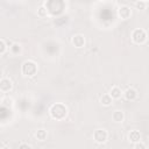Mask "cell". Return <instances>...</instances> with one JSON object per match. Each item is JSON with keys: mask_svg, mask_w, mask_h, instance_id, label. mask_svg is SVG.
Instances as JSON below:
<instances>
[{"mask_svg": "<svg viewBox=\"0 0 149 149\" xmlns=\"http://www.w3.org/2000/svg\"><path fill=\"white\" fill-rule=\"evenodd\" d=\"M47 136H48V133L45 129H37L35 132V137L38 140V141H44L47 140Z\"/></svg>", "mask_w": 149, "mask_h": 149, "instance_id": "cell-13", "label": "cell"}, {"mask_svg": "<svg viewBox=\"0 0 149 149\" xmlns=\"http://www.w3.org/2000/svg\"><path fill=\"white\" fill-rule=\"evenodd\" d=\"M147 5H148V2L144 1V0H137V1H135V3H134L135 8L139 9V10H140V9H146Z\"/></svg>", "mask_w": 149, "mask_h": 149, "instance_id": "cell-16", "label": "cell"}, {"mask_svg": "<svg viewBox=\"0 0 149 149\" xmlns=\"http://www.w3.org/2000/svg\"><path fill=\"white\" fill-rule=\"evenodd\" d=\"M37 15H38L40 17H45V16L48 15V7L44 6V5L40 6V7L37 8Z\"/></svg>", "mask_w": 149, "mask_h": 149, "instance_id": "cell-15", "label": "cell"}, {"mask_svg": "<svg viewBox=\"0 0 149 149\" xmlns=\"http://www.w3.org/2000/svg\"><path fill=\"white\" fill-rule=\"evenodd\" d=\"M112 102H113V99L109 97L108 93L102 94V95L100 97V104H101L102 106H111Z\"/></svg>", "mask_w": 149, "mask_h": 149, "instance_id": "cell-12", "label": "cell"}, {"mask_svg": "<svg viewBox=\"0 0 149 149\" xmlns=\"http://www.w3.org/2000/svg\"><path fill=\"white\" fill-rule=\"evenodd\" d=\"M17 149H31V146L30 144H28V143H21L20 146H19V148Z\"/></svg>", "mask_w": 149, "mask_h": 149, "instance_id": "cell-20", "label": "cell"}, {"mask_svg": "<svg viewBox=\"0 0 149 149\" xmlns=\"http://www.w3.org/2000/svg\"><path fill=\"white\" fill-rule=\"evenodd\" d=\"M93 140L97 142V143H105L107 140H108V132L104 128H99V129H95L94 133H93Z\"/></svg>", "mask_w": 149, "mask_h": 149, "instance_id": "cell-4", "label": "cell"}, {"mask_svg": "<svg viewBox=\"0 0 149 149\" xmlns=\"http://www.w3.org/2000/svg\"><path fill=\"white\" fill-rule=\"evenodd\" d=\"M68 107L62 104V102H56V104H52L49 108V114L50 116L54 119V120H57V121H62L64 120L66 116H68Z\"/></svg>", "mask_w": 149, "mask_h": 149, "instance_id": "cell-1", "label": "cell"}, {"mask_svg": "<svg viewBox=\"0 0 149 149\" xmlns=\"http://www.w3.org/2000/svg\"><path fill=\"white\" fill-rule=\"evenodd\" d=\"M108 94H109V97L112 99H120L122 97V91H121V88L119 86H113Z\"/></svg>", "mask_w": 149, "mask_h": 149, "instance_id": "cell-10", "label": "cell"}, {"mask_svg": "<svg viewBox=\"0 0 149 149\" xmlns=\"http://www.w3.org/2000/svg\"><path fill=\"white\" fill-rule=\"evenodd\" d=\"M1 149H10V148H9V147H8V146H3V147H2V148H1Z\"/></svg>", "mask_w": 149, "mask_h": 149, "instance_id": "cell-21", "label": "cell"}, {"mask_svg": "<svg viewBox=\"0 0 149 149\" xmlns=\"http://www.w3.org/2000/svg\"><path fill=\"white\" fill-rule=\"evenodd\" d=\"M13 88V83L9 78H1L0 79V91L3 93H7L12 91Z\"/></svg>", "mask_w": 149, "mask_h": 149, "instance_id": "cell-5", "label": "cell"}, {"mask_svg": "<svg viewBox=\"0 0 149 149\" xmlns=\"http://www.w3.org/2000/svg\"><path fill=\"white\" fill-rule=\"evenodd\" d=\"M118 14H119V16H120L121 19L127 20V19H129L130 15H132V9H130V7L123 5V6H120V7H119Z\"/></svg>", "mask_w": 149, "mask_h": 149, "instance_id": "cell-6", "label": "cell"}, {"mask_svg": "<svg viewBox=\"0 0 149 149\" xmlns=\"http://www.w3.org/2000/svg\"><path fill=\"white\" fill-rule=\"evenodd\" d=\"M71 42L76 48H83L85 45V37L81 34H76L72 36Z\"/></svg>", "mask_w": 149, "mask_h": 149, "instance_id": "cell-7", "label": "cell"}, {"mask_svg": "<svg viewBox=\"0 0 149 149\" xmlns=\"http://www.w3.org/2000/svg\"><path fill=\"white\" fill-rule=\"evenodd\" d=\"M6 50H7V45H6L5 41L0 40V55H3L6 52Z\"/></svg>", "mask_w": 149, "mask_h": 149, "instance_id": "cell-18", "label": "cell"}, {"mask_svg": "<svg viewBox=\"0 0 149 149\" xmlns=\"http://www.w3.org/2000/svg\"><path fill=\"white\" fill-rule=\"evenodd\" d=\"M147 38H148L147 31L142 28H136L132 33V41L135 44H143V43H146Z\"/></svg>", "mask_w": 149, "mask_h": 149, "instance_id": "cell-3", "label": "cell"}, {"mask_svg": "<svg viewBox=\"0 0 149 149\" xmlns=\"http://www.w3.org/2000/svg\"><path fill=\"white\" fill-rule=\"evenodd\" d=\"M112 119H113L114 122L121 123V122H123V120H125V114H123L122 111L116 109V111H114V112L112 113Z\"/></svg>", "mask_w": 149, "mask_h": 149, "instance_id": "cell-11", "label": "cell"}, {"mask_svg": "<svg viewBox=\"0 0 149 149\" xmlns=\"http://www.w3.org/2000/svg\"><path fill=\"white\" fill-rule=\"evenodd\" d=\"M122 95L125 97L126 100L128 101H134L136 98H137V91L133 87H128L125 92H122Z\"/></svg>", "mask_w": 149, "mask_h": 149, "instance_id": "cell-8", "label": "cell"}, {"mask_svg": "<svg viewBox=\"0 0 149 149\" xmlns=\"http://www.w3.org/2000/svg\"><path fill=\"white\" fill-rule=\"evenodd\" d=\"M1 102H2V105L6 106V107H12L13 104H14V100H13L10 97H5V98H2Z\"/></svg>", "mask_w": 149, "mask_h": 149, "instance_id": "cell-17", "label": "cell"}, {"mask_svg": "<svg viewBox=\"0 0 149 149\" xmlns=\"http://www.w3.org/2000/svg\"><path fill=\"white\" fill-rule=\"evenodd\" d=\"M9 49H10V52L13 55H20L22 52V45L20 43H13Z\"/></svg>", "mask_w": 149, "mask_h": 149, "instance_id": "cell-14", "label": "cell"}, {"mask_svg": "<svg viewBox=\"0 0 149 149\" xmlns=\"http://www.w3.org/2000/svg\"><path fill=\"white\" fill-rule=\"evenodd\" d=\"M128 140L132 143H137L141 141V133L139 130H130L128 133Z\"/></svg>", "mask_w": 149, "mask_h": 149, "instance_id": "cell-9", "label": "cell"}, {"mask_svg": "<svg viewBox=\"0 0 149 149\" xmlns=\"http://www.w3.org/2000/svg\"><path fill=\"white\" fill-rule=\"evenodd\" d=\"M134 149H148V148L142 141H140L137 143H134Z\"/></svg>", "mask_w": 149, "mask_h": 149, "instance_id": "cell-19", "label": "cell"}, {"mask_svg": "<svg viewBox=\"0 0 149 149\" xmlns=\"http://www.w3.org/2000/svg\"><path fill=\"white\" fill-rule=\"evenodd\" d=\"M37 64L34 62V61H24L22 63V66H21V72L24 77H34L36 73H37Z\"/></svg>", "mask_w": 149, "mask_h": 149, "instance_id": "cell-2", "label": "cell"}]
</instances>
